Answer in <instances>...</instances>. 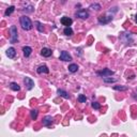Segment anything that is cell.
<instances>
[{
	"label": "cell",
	"instance_id": "cell-7",
	"mask_svg": "<svg viewBox=\"0 0 137 137\" xmlns=\"http://www.w3.org/2000/svg\"><path fill=\"white\" fill-rule=\"evenodd\" d=\"M60 60H62V61H71V60H72V57H71V55L68 53V51L63 50V51H61V54H60Z\"/></svg>",
	"mask_w": 137,
	"mask_h": 137
},
{
	"label": "cell",
	"instance_id": "cell-11",
	"mask_svg": "<svg viewBox=\"0 0 137 137\" xmlns=\"http://www.w3.org/2000/svg\"><path fill=\"white\" fill-rule=\"evenodd\" d=\"M51 54H53L51 49L47 48V47H44V48H42V50H41V55H42L43 57H50Z\"/></svg>",
	"mask_w": 137,
	"mask_h": 137
},
{
	"label": "cell",
	"instance_id": "cell-27",
	"mask_svg": "<svg viewBox=\"0 0 137 137\" xmlns=\"http://www.w3.org/2000/svg\"><path fill=\"white\" fill-rule=\"evenodd\" d=\"M135 21H136V24H137V14L135 15Z\"/></svg>",
	"mask_w": 137,
	"mask_h": 137
},
{
	"label": "cell",
	"instance_id": "cell-15",
	"mask_svg": "<svg viewBox=\"0 0 137 137\" xmlns=\"http://www.w3.org/2000/svg\"><path fill=\"white\" fill-rule=\"evenodd\" d=\"M77 70H78V65H77V64L72 63V64H70V65H68V71H70L71 73L77 72Z\"/></svg>",
	"mask_w": 137,
	"mask_h": 137
},
{
	"label": "cell",
	"instance_id": "cell-14",
	"mask_svg": "<svg viewBox=\"0 0 137 137\" xmlns=\"http://www.w3.org/2000/svg\"><path fill=\"white\" fill-rule=\"evenodd\" d=\"M57 93L59 94L60 96H62V98H70V95L68 94V92H65L64 90H61V89H58L57 90Z\"/></svg>",
	"mask_w": 137,
	"mask_h": 137
},
{
	"label": "cell",
	"instance_id": "cell-26",
	"mask_svg": "<svg viewBox=\"0 0 137 137\" xmlns=\"http://www.w3.org/2000/svg\"><path fill=\"white\" fill-rule=\"evenodd\" d=\"M92 107H93L94 109H100L101 108V105L98 104V102H93V103H92Z\"/></svg>",
	"mask_w": 137,
	"mask_h": 137
},
{
	"label": "cell",
	"instance_id": "cell-24",
	"mask_svg": "<svg viewBox=\"0 0 137 137\" xmlns=\"http://www.w3.org/2000/svg\"><path fill=\"white\" fill-rule=\"evenodd\" d=\"M103 80H104V83H115L116 79L115 78H108V77H105V78H103Z\"/></svg>",
	"mask_w": 137,
	"mask_h": 137
},
{
	"label": "cell",
	"instance_id": "cell-9",
	"mask_svg": "<svg viewBox=\"0 0 137 137\" xmlns=\"http://www.w3.org/2000/svg\"><path fill=\"white\" fill-rule=\"evenodd\" d=\"M6 56H8L9 58H11V59L15 58V56H16V50H15L14 47H10V48L6 49Z\"/></svg>",
	"mask_w": 137,
	"mask_h": 137
},
{
	"label": "cell",
	"instance_id": "cell-19",
	"mask_svg": "<svg viewBox=\"0 0 137 137\" xmlns=\"http://www.w3.org/2000/svg\"><path fill=\"white\" fill-rule=\"evenodd\" d=\"M113 89L117 91H125L127 90V87L126 86H113Z\"/></svg>",
	"mask_w": 137,
	"mask_h": 137
},
{
	"label": "cell",
	"instance_id": "cell-16",
	"mask_svg": "<svg viewBox=\"0 0 137 137\" xmlns=\"http://www.w3.org/2000/svg\"><path fill=\"white\" fill-rule=\"evenodd\" d=\"M10 88L13 90V91H19V90H20V87H19V85L17 83H11Z\"/></svg>",
	"mask_w": 137,
	"mask_h": 137
},
{
	"label": "cell",
	"instance_id": "cell-21",
	"mask_svg": "<svg viewBox=\"0 0 137 137\" xmlns=\"http://www.w3.org/2000/svg\"><path fill=\"white\" fill-rule=\"evenodd\" d=\"M35 25H36V28H38V30L40 32H43L44 31V27H43V25L40 23V21H35Z\"/></svg>",
	"mask_w": 137,
	"mask_h": 137
},
{
	"label": "cell",
	"instance_id": "cell-20",
	"mask_svg": "<svg viewBox=\"0 0 137 137\" xmlns=\"http://www.w3.org/2000/svg\"><path fill=\"white\" fill-rule=\"evenodd\" d=\"M30 115H31V119L32 120H36V118H38V110L32 109V110L30 111Z\"/></svg>",
	"mask_w": 137,
	"mask_h": 137
},
{
	"label": "cell",
	"instance_id": "cell-17",
	"mask_svg": "<svg viewBox=\"0 0 137 137\" xmlns=\"http://www.w3.org/2000/svg\"><path fill=\"white\" fill-rule=\"evenodd\" d=\"M63 33L65 34V35H68V36H71L73 34V29L71 27H65L64 30H63Z\"/></svg>",
	"mask_w": 137,
	"mask_h": 137
},
{
	"label": "cell",
	"instance_id": "cell-10",
	"mask_svg": "<svg viewBox=\"0 0 137 137\" xmlns=\"http://www.w3.org/2000/svg\"><path fill=\"white\" fill-rule=\"evenodd\" d=\"M53 123V117L51 116H46V117L43 119V125L44 126H49Z\"/></svg>",
	"mask_w": 137,
	"mask_h": 137
},
{
	"label": "cell",
	"instance_id": "cell-12",
	"mask_svg": "<svg viewBox=\"0 0 137 137\" xmlns=\"http://www.w3.org/2000/svg\"><path fill=\"white\" fill-rule=\"evenodd\" d=\"M36 72H38L39 74H43V73L47 74V73H49V68H47L46 65H40L38 68H36Z\"/></svg>",
	"mask_w": 137,
	"mask_h": 137
},
{
	"label": "cell",
	"instance_id": "cell-13",
	"mask_svg": "<svg viewBox=\"0 0 137 137\" xmlns=\"http://www.w3.org/2000/svg\"><path fill=\"white\" fill-rule=\"evenodd\" d=\"M23 51H24V56H25V57H29L32 53V48L30 46H24Z\"/></svg>",
	"mask_w": 137,
	"mask_h": 137
},
{
	"label": "cell",
	"instance_id": "cell-23",
	"mask_svg": "<svg viewBox=\"0 0 137 137\" xmlns=\"http://www.w3.org/2000/svg\"><path fill=\"white\" fill-rule=\"evenodd\" d=\"M90 9H92V10H100L101 9V5L98 3H92L91 5H90Z\"/></svg>",
	"mask_w": 137,
	"mask_h": 137
},
{
	"label": "cell",
	"instance_id": "cell-4",
	"mask_svg": "<svg viewBox=\"0 0 137 137\" xmlns=\"http://www.w3.org/2000/svg\"><path fill=\"white\" fill-rule=\"evenodd\" d=\"M113 20V15H104V16H100L98 17V23L101 25L103 24H108Z\"/></svg>",
	"mask_w": 137,
	"mask_h": 137
},
{
	"label": "cell",
	"instance_id": "cell-1",
	"mask_svg": "<svg viewBox=\"0 0 137 137\" xmlns=\"http://www.w3.org/2000/svg\"><path fill=\"white\" fill-rule=\"evenodd\" d=\"M19 21H20V26L24 30L32 29V23L28 16H21L20 19H19Z\"/></svg>",
	"mask_w": 137,
	"mask_h": 137
},
{
	"label": "cell",
	"instance_id": "cell-18",
	"mask_svg": "<svg viewBox=\"0 0 137 137\" xmlns=\"http://www.w3.org/2000/svg\"><path fill=\"white\" fill-rule=\"evenodd\" d=\"M14 10H15V8H14L13 5L9 6V8L5 10V13H4V15H5V16H10V15L12 14L13 12H14Z\"/></svg>",
	"mask_w": 137,
	"mask_h": 137
},
{
	"label": "cell",
	"instance_id": "cell-8",
	"mask_svg": "<svg viewBox=\"0 0 137 137\" xmlns=\"http://www.w3.org/2000/svg\"><path fill=\"white\" fill-rule=\"evenodd\" d=\"M61 24L62 25H64V26H66V27H70L71 25H72V23H73V20L70 18V17H66V16H64V17H62L61 18Z\"/></svg>",
	"mask_w": 137,
	"mask_h": 137
},
{
	"label": "cell",
	"instance_id": "cell-2",
	"mask_svg": "<svg viewBox=\"0 0 137 137\" xmlns=\"http://www.w3.org/2000/svg\"><path fill=\"white\" fill-rule=\"evenodd\" d=\"M10 33H11V38H10L11 43H16L18 41V35H17V28L15 26H11Z\"/></svg>",
	"mask_w": 137,
	"mask_h": 137
},
{
	"label": "cell",
	"instance_id": "cell-5",
	"mask_svg": "<svg viewBox=\"0 0 137 137\" xmlns=\"http://www.w3.org/2000/svg\"><path fill=\"white\" fill-rule=\"evenodd\" d=\"M24 83H25L26 88H27L28 90H31L32 88L34 87V81L32 80L30 77H25V78H24Z\"/></svg>",
	"mask_w": 137,
	"mask_h": 137
},
{
	"label": "cell",
	"instance_id": "cell-6",
	"mask_svg": "<svg viewBox=\"0 0 137 137\" xmlns=\"http://www.w3.org/2000/svg\"><path fill=\"white\" fill-rule=\"evenodd\" d=\"M76 16L81 19H87L89 17V12L87 10H79L76 12Z\"/></svg>",
	"mask_w": 137,
	"mask_h": 137
},
{
	"label": "cell",
	"instance_id": "cell-22",
	"mask_svg": "<svg viewBox=\"0 0 137 137\" xmlns=\"http://www.w3.org/2000/svg\"><path fill=\"white\" fill-rule=\"evenodd\" d=\"M86 101H87V98H86L83 94H79V95H78V102H80V103H86Z\"/></svg>",
	"mask_w": 137,
	"mask_h": 137
},
{
	"label": "cell",
	"instance_id": "cell-25",
	"mask_svg": "<svg viewBox=\"0 0 137 137\" xmlns=\"http://www.w3.org/2000/svg\"><path fill=\"white\" fill-rule=\"evenodd\" d=\"M24 11H26V12H28V13H31V12H33V6H32V5H28L27 8L24 9Z\"/></svg>",
	"mask_w": 137,
	"mask_h": 137
},
{
	"label": "cell",
	"instance_id": "cell-3",
	"mask_svg": "<svg viewBox=\"0 0 137 137\" xmlns=\"http://www.w3.org/2000/svg\"><path fill=\"white\" fill-rule=\"evenodd\" d=\"M96 74L98 75V76H101V77H108V76H111V75H113L115 74V72L113 71H111V70H109V68H103L102 71H98L96 72Z\"/></svg>",
	"mask_w": 137,
	"mask_h": 137
}]
</instances>
